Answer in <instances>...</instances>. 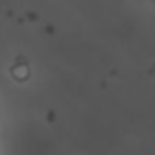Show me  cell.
<instances>
[{
  "label": "cell",
  "mask_w": 155,
  "mask_h": 155,
  "mask_svg": "<svg viewBox=\"0 0 155 155\" xmlns=\"http://www.w3.org/2000/svg\"><path fill=\"white\" fill-rule=\"evenodd\" d=\"M151 2H155V0H151Z\"/></svg>",
  "instance_id": "obj_1"
}]
</instances>
